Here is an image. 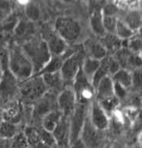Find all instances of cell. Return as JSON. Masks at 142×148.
<instances>
[{"instance_id":"cell-1","label":"cell","mask_w":142,"mask_h":148,"mask_svg":"<svg viewBox=\"0 0 142 148\" xmlns=\"http://www.w3.org/2000/svg\"><path fill=\"white\" fill-rule=\"evenodd\" d=\"M22 49L33 66V75L39 72L51 58L50 53L43 38L31 39L24 44Z\"/></svg>"},{"instance_id":"cell-2","label":"cell","mask_w":142,"mask_h":148,"mask_svg":"<svg viewBox=\"0 0 142 148\" xmlns=\"http://www.w3.org/2000/svg\"><path fill=\"white\" fill-rule=\"evenodd\" d=\"M9 67L12 75L21 82L34 75L32 63L22 49H15L11 52L9 58Z\"/></svg>"},{"instance_id":"cell-3","label":"cell","mask_w":142,"mask_h":148,"mask_svg":"<svg viewBox=\"0 0 142 148\" xmlns=\"http://www.w3.org/2000/svg\"><path fill=\"white\" fill-rule=\"evenodd\" d=\"M18 89L22 98L28 102H36L48 92L43 78L39 75L21 81Z\"/></svg>"},{"instance_id":"cell-4","label":"cell","mask_w":142,"mask_h":148,"mask_svg":"<svg viewBox=\"0 0 142 148\" xmlns=\"http://www.w3.org/2000/svg\"><path fill=\"white\" fill-rule=\"evenodd\" d=\"M85 56L83 48H81L64 60L60 70L64 84L72 85L75 76L82 67Z\"/></svg>"},{"instance_id":"cell-5","label":"cell","mask_w":142,"mask_h":148,"mask_svg":"<svg viewBox=\"0 0 142 148\" xmlns=\"http://www.w3.org/2000/svg\"><path fill=\"white\" fill-rule=\"evenodd\" d=\"M81 26L75 19L68 16H61L56 20L54 32L66 42H74L80 36Z\"/></svg>"},{"instance_id":"cell-6","label":"cell","mask_w":142,"mask_h":148,"mask_svg":"<svg viewBox=\"0 0 142 148\" xmlns=\"http://www.w3.org/2000/svg\"><path fill=\"white\" fill-rule=\"evenodd\" d=\"M77 103L87 104L94 97V89L91 81L86 77L82 70H79L72 83Z\"/></svg>"},{"instance_id":"cell-7","label":"cell","mask_w":142,"mask_h":148,"mask_svg":"<svg viewBox=\"0 0 142 148\" xmlns=\"http://www.w3.org/2000/svg\"><path fill=\"white\" fill-rule=\"evenodd\" d=\"M86 104L77 103L69 119V144L80 139V135L86 119Z\"/></svg>"},{"instance_id":"cell-8","label":"cell","mask_w":142,"mask_h":148,"mask_svg":"<svg viewBox=\"0 0 142 148\" xmlns=\"http://www.w3.org/2000/svg\"><path fill=\"white\" fill-rule=\"evenodd\" d=\"M57 104L62 116L70 118L77 105V100L72 88L67 87L61 91L57 98Z\"/></svg>"},{"instance_id":"cell-9","label":"cell","mask_w":142,"mask_h":148,"mask_svg":"<svg viewBox=\"0 0 142 148\" xmlns=\"http://www.w3.org/2000/svg\"><path fill=\"white\" fill-rule=\"evenodd\" d=\"M114 57L117 60L121 68L127 70V67H131L136 70L140 69L141 67V54L132 53L126 47H123L115 52V56Z\"/></svg>"},{"instance_id":"cell-10","label":"cell","mask_w":142,"mask_h":148,"mask_svg":"<svg viewBox=\"0 0 142 148\" xmlns=\"http://www.w3.org/2000/svg\"><path fill=\"white\" fill-rule=\"evenodd\" d=\"M89 119L93 125L99 131L105 130L109 125L108 115L105 113V110H103L99 103L96 100H94L91 102L90 114Z\"/></svg>"},{"instance_id":"cell-11","label":"cell","mask_w":142,"mask_h":148,"mask_svg":"<svg viewBox=\"0 0 142 148\" xmlns=\"http://www.w3.org/2000/svg\"><path fill=\"white\" fill-rule=\"evenodd\" d=\"M43 39L46 42L51 57H61L67 51L68 43L62 39L55 32L46 33Z\"/></svg>"},{"instance_id":"cell-12","label":"cell","mask_w":142,"mask_h":148,"mask_svg":"<svg viewBox=\"0 0 142 148\" xmlns=\"http://www.w3.org/2000/svg\"><path fill=\"white\" fill-rule=\"evenodd\" d=\"M99 130L95 128L91 121L86 116V121L83 125V130L80 135V140L88 148H96L99 144L100 136Z\"/></svg>"},{"instance_id":"cell-13","label":"cell","mask_w":142,"mask_h":148,"mask_svg":"<svg viewBox=\"0 0 142 148\" xmlns=\"http://www.w3.org/2000/svg\"><path fill=\"white\" fill-rule=\"evenodd\" d=\"M69 119L62 116L56 129L52 132L56 144L59 147L64 148L69 144Z\"/></svg>"},{"instance_id":"cell-14","label":"cell","mask_w":142,"mask_h":148,"mask_svg":"<svg viewBox=\"0 0 142 148\" xmlns=\"http://www.w3.org/2000/svg\"><path fill=\"white\" fill-rule=\"evenodd\" d=\"M83 51L86 57L101 60L108 56V52L101 41L94 38H89L85 41L83 45Z\"/></svg>"},{"instance_id":"cell-15","label":"cell","mask_w":142,"mask_h":148,"mask_svg":"<svg viewBox=\"0 0 142 148\" xmlns=\"http://www.w3.org/2000/svg\"><path fill=\"white\" fill-rule=\"evenodd\" d=\"M94 97L97 102L115 97L114 83L111 76H106L99 82L94 89Z\"/></svg>"},{"instance_id":"cell-16","label":"cell","mask_w":142,"mask_h":148,"mask_svg":"<svg viewBox=\"0 0 142 148\" xmlns=\"http://www.w3.org/2000/svg\"><path fill=\"white\" fill-rule=\"evenodd\" d=\"M17 79L12 75L10 71L3 73L0 80V94L3 99H8L15 93L17 89Z\"/></svg>"},{"instance_id":"cell-17","label":"cell","mask_w":142,"mask_h":148,"mask_svg":"<svg viewBox=\"0 0 142 148\" xmlns=\"http://www.w3.org/2000/svg\"><path fill=\"white\" fill-rule=\"evenodd\" d=\"M90 25L94 35L100 38H103L107 34L103 24V15L101 10H95L92 12L90 17Z\"/></svg>"},{"instance_id":"cell-18","label":"cell","mask_w":142,"mask_h":148,"mask_svg":"<svg viewBox=\"0 0 142 148\" xmlns=\"http://www.w3.org/2000/svg\"><path fill=\"white\" fill-rule=\"evenodd\" d=\"M62 114L59 110H51L43 117V129L49 132H54L61 119Z\"/></svg>"},{"instance_id":"cell-19","label":"cell","mask_w":142,"mask_h":148,"mask_svg":"<svg viewBox=\"0 0 142 148\" xmlns=\"http://www.w3.org/2000/svg\"><path fill=\"white\" fill-rule=\"evenodd\" d=\"M111 78L114 83L123 86L126 89H128L133 86L132 73L126 69L119 68L115 74L111 76Z\"/></svg>"},{"instance_id":"cell-20","label":"cell","mask_w":142,"mask_h":148,"mask_svg":"<svg viewBox=\"0 0 142 148\" xmlns=\"http://www.w3.org/2000/svg\"><path fill=\"white\" fill-rule=\"evenodd\" d=\"M40 76L43 78L48 90H54V91L59 90L61 89V86L64 85V82L60 71L45 74Z\"/></svg>"},{"instance_id":"cell-21","label":"cell","mask_w":142,"mask_h":148,"mask_svg":"<svg viewBox=\"0 0 142 148\" xmlns=\"http://www.w3.org/2000/svg\"><path fill=\"white\" fill-rule=\"evenodd\" d=\"M101 42L105 46L107 52H117L123 47V42L116 35L112 34H106L105 36L101 38Z\"/></svg>"},{"instance_id":"cell-22","label":"cell","mask_w":142,"mask_h":148,"mask_svg":"<svg viewBox=\"0 0 142 148\" xmlns=\"http://www.w3.org/2000/svg\"><path fill=\"white\" fill-rule=\"evenodd\" d=\"M18 134V128L15 122L10 121H2L0 124V138L3 140L14 139Z\"/></svg>"},{"instance_id":"cell-23","label":"cell","mask_w":142,"mask_h":148,"mask_svg":"<svg viewBox=\"0 0 142 148\" xmlns=\"http://www.w3.org/2000/svg\"><path fill=\"white\" fill-rule=\"evenodd\" d=\"M101 64V60L92 59L90 57H85L83 60L81 70L87 78L92 81V78L96 74Z\"/></svg>"},{"instance_id":"cell-24","label":"cell","mask_w":142,"mask_h":148,"mask_svg":"<svg viewBox=\"0 0 142 148\" xmlns=\"http://www.w3.org/2000/svg\"><path fill=\"white\" fill-rule=\"evenodd\" d=\"M64 61V58L62 56L61 57H51L50 60L49 62L45 65V67L39 71V72L35 75H43L45 74H49V73H54L60 71L61 67L62 66Z\"/></svg>"},{"instance_id":"cell-25","label":"cell","mask_w":142,"mask_h":148,"mask_svg":"<svg viewBox=\"0 0 142 148\" xmlns=\"http://www.w3.org/2000/svg\"><path fill=\"white\" fill-rule=\"evenodd\" d=\"M134 34L135 32L125 24V22L123 20H117L115 35H116L119 38H120L123 41H127L133 38Z\"/></svg>"},{"instance_id":"cell-26","label":"cell","mask_w":142,"mask_h":148,"mask_svg":"<svg viewBox=\"0 0 142 148\" xmlns=\"http://www.w3.org/2000/svg\"><path fill=\"white\" fill-rule=\"evenodd\" d=\"M125 24L128 26L132 31L136 32L140 29L141 24V17L139 12L137 11H130L126 16L125 20H123Z\"/></svg>"},{"instance_id":"cell-27","label":"cell","mask_w":142,"mask_h":148,"mask_svg":"<svg viewBox=\"0 0 142 148\" xmlns=\"http://www.w3.org/2000/svg\"><path fill=\"white\" fill-rule=\"evenodd\" d=\"M46 94L44 95L40 100H38V105L35 108V114L41 117L43 119L44 115L49 113L51 110H54L52 109V100L50 97L48 98L46 97Z\"/></svg>"},{"instance_id":"cell-28","label":"cell","mask_w":142,"mask_h":148,"mask_svg":"<svg viewBox=\"0 0 142 148\" xmlns=\"http://www.w3.org/2000/svg\"><path fill=\"white\" fill-rule=\"evenodd\" d=\"M98 103L101 107L103 108V110H105V113L107 114L108 115H109V114H112L118 107L119 100L115 97H113Z\"/></svg>"},{"instance_id":"cell-29","label":"cell","mask_w":142,"mask_h":148,"mask_svg":"<svg viewBox=\"0 0 142 148\" xmlns=\"http://www.w3.org/2000/svg\"><path fill=\"white\" fill-rule=\"evenodd\" d=\"M117 20L118 19L115 16H105V15H103V24H104V27H105V32L107 34L115 35V30Z\"/></svg>"},{"instance_id":"cell-30","label":"cell","mask_w":142,"mask_h":148,"mask_svg":"<svg viewBox=\"0 0 142 148\" xmlns=\"http://www.w3.org/2000/svg\"><path fill=\"white\" fill-rule=\"evenodd\" d=\"M33 24L31 21H23L19 22L17 25L16 33L20 36H25V35L31 34L33 32Z\"/></svg>"},{"instance_id":"cell-31","label":"cell","mask_w":142,"mask_h":148,"mask_svg":"<svg viewBox=\"0 0 142 148\" xmlns=\"http://www.w3.org/2000/svg\"><path fill=\"white\" fill-rule=\"evenodd\" d=\"M14 140L12 144V148H28L29 143L24 133H18L14 138Z\"/></svg>"},{"instance_id":"cell-32","label":"cell","mask_w":142,"mask_h":148,"mask_svg":"<svg viewBox=\"0 0 142 148\" xmlns=\"http://www.w3.org/2000/svg\"><path fill=\"white\" fill-rule=\"evenodd\" d=\"M127 49L134 53H140L141 49V40L140 38H130L127 42Z\"/></svg>"},{"instance_id":"cell-33","label":"cell","mask_w":142,"mask_h":148,"mask_svg":"<svg viewBox=\"0 0 142 148\" xmlns=\"http://www.w3.org/2000/svg\"><path fill=\"white\" fill-rule=\"evenodd\" d=\"M39 132V136H40V141L44 143L46 145H48L50 147L54 144H56V142L54 140V138L53 136V134L51 132H49L44 129H42ZM52 148V147H51Z\"/></svg>"},{"instance_id":"cell-34","label":"cell","mask_w":142,"mask_h":148,"mask_svg":"<svg viewBox=\"0 0 142 148\" xmlns=\"http://www.w3.org/2000/svg\"><path fill=\"white\" fill-rule=\"evenodd\" d=\"M26 15L30 21H37L40 16L39 9L38 8L37 5L30 4L26 8Z\"/></svg>"},{"instance_id":"cell-35","label":"cell","mask_w":142,"mask_h":148,"mask_svg":"<svg viewBox=\"0 0 142 148\" xmlns=\"http://www.w3.org/2000/svg\"><path fill=\"white\" fill-rule=\"evenodd\" d=\"M114 83V82H113ZM126 90L123 86H119L118 84L114 83V94L115 97L118 99L119 100L120 99H123L126 96Z\"/></svg>"},{"instance_id":"cell-36","label":"cell","mask_w":142,"mask_h":148,"mask_svg":"<svg viewBox=\"0 0 142 148\" xmlns=\"http://www.w3.org/2000/svg\"><path fill=\"white\" fill-rule=\"evenodd\" d=\"M102 14L105 16H115V14L117 13V9L115 8V6L112 4H108L106 5L101 10Z\"/></svg>"},{"instance_id":"cell-37","label":"cell","mask_w":142,"mask_h":148,"mask_svg":"<svg viewBox=\"0 0 142 148\" xmlns=\"http://www.w3.org/2000/svg\"><path fill=\"white\" fill-rule=\"evenodd\" d=\"M132 79H133V86L136 85L138 87H141V68L134 70V72L132 74Z\"/></svg>"},{"instance_id":"cell-38","label":"cell","mask_w":142,"mask_h":148,"mask_svg":"<svg viewBox=\"0 0 142 148\" xmlns=\"http://www.w3.org/2000/svg\"><path fill=\"white\" fill-rule=\"evenodd\" d=\"M71 148H86V146L84 145V143L82 142V140L79 139L77 141H75V143H73L71 144Z\"/></svg>"},{"instance_id":"cell-39","label":"cell","mask_w":142,"mask_h":148,"mask_svg":"<svg viewBox=\"0 0 142 148\" xmlns=\"http://www.w3.org/2000/svg\"><path fill=\"white\" fill-rule=\"evenodd\" d=\"M7 140H3L0 138V148H10V146L8 145V143H6Z\"/></svg>"},{"instance_id":"cell-40","label":"cell","mask_w":142,"mask_h":148,"mask_svg":"<svg viewBox=\"0 0 142 148\" xmlns=\"http://www.w3.org/2000/svg\"><path fill=\"white\" fill-rule=\"evenodd\" d=\"M36 148H51L48 145H46L44 143H43L42 141H39V143L36 144Z\"/></svg>"},{"instance_id":"cell-41","label":"cell","mask_w":142,"mask_h":148,"mask_svg":"<svg viewBox=\"0 0 142 148\" xmlns=\"http://www.w3.org/2000/svg\"><path fill=\"white\" fill-rule=\"evenodd\" d=\"M3 75V65H2V63H1V60H0V80L2 78V76Z\"/></svg>"},{"instance_id":"cell-42","label":"cell","mask_w":142,"mask_h":148,"mask_svg":"<svg viewBox=\"0 0 142 148\" xmlns=\"http://www.w3.org/2000/svg\"><path fill=\"white\" fill-rule=\"evenodd\" d=\"M3 121V119H2V117L0 116V124L2 123V121Z\"/></svg>"},{"instance_id":"cell-43","label":"cell","mask_w":142,"mask_h":148,"mask_svg":"<svg viewBox=\"0 0 142 148\" xmlns=\"http://www.w3.org/2000/svg\"></svg>"}]
</instances>
